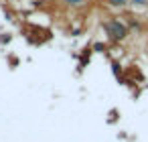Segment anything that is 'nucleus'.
<instances>
[{
    "label": "nucleus",
    "mask_w": 148,
    "mask_h": 142,
    "mask_svg": "<svg viewBox=\"0 0 148 142\" xmlns=\"http://www.w3.org/2000/svg\"><path fill=\"white\" fill-rule=\"evenodd\" d=\"M134 4H138V6H148V0H132Z\"/></svg>",
    "instance_id": "obj_3"
},
{
    "label": "nucleus",
    "mask_w": 148,
    "mask_h": 142,
    "mask_svg": "<svg viewBox=\"0 0 148 142\" xmlns=\"http://www.w3.org/2000/svg\"><path fill=\"white\" fill-rule=\"evenodd\" d=\"M65 2H67V4H71V6H77V4H81V2H83V0H65Z\"/></svg>",
    "instance_id": "obj_4"
},
{
    "label": "nucleus",
    "mask_w": 148,
    "mask_h": 142,
    "mask_svg": "<svg viewBox=\"0 0 148 142\" xmlns=\"http://www.w3.org/2000/svg\"><path fill=\"white\" fill-rule=\"evenodd\" d=\"M106 33H108L110 39H114V41H122V39H126V35H128V29H126L124 23H120V21L114 19V21L106 23Z\"/></svg>",
    "instance_id": "obj_1"
},
{
    "label": "nucleus",
    "mask_w": 148,
    "mask_h": 142,
    "mask_svg": "<svg viewBox=\"0 0 148 142\" xmlns=\"http://www.w3.org/2000/svg\"><path fill=\"white\" fill-rule=\"evenodd\" d=\"M108 4H112V6H126L128 0H108Z\"/></svg>",
    "instance_id": "obj_2"
}]
</instances>
